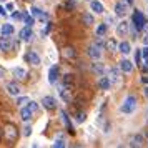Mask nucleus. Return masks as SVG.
Masks as SVG:
<instances>
[{
	"label": "nucleus",
	"instance_id": "nucleus-30",
	"mask_svg": "<svg viewBox=\"0 0 148 148\" xmlns=\"http://www.w3.org/2000/svg\"><path fill=\"white\" fill-rule=\"evenodd\" d=\"M22 18H23V22L27 23L28 27H30V25H34V18H32L28 14H23V15H22Z\"/></svg>",
	"mask_w": 148,
	"mask_h": 148
},
{
	"label": "nucleus",
	"instance_id": "nucleus-14",
	"mask_svg": "<svg viewBox=\"0 0 148 148\" xmlns=\"http://www.w3.org/2000/svg\"><path fill=\"white\" fill-rule=\"evenodd\" d=\"M120 70L123 73H130V72L133 70V63L128 60V58H123V60L120 62Z\"/></svg>",
	"mask_w": 148,
	"mask_h": 148
},
{
	"label": "nucleus",
	"instance_id": "nucleus-12",
	"mask_svg": "<svg viewBox=\"0 0 148 148\" xmlns=\"http://www.w3.org/2000/svg\"><path fill=\"white\" fill-rule=\"evenodd\" d=\"M25 60H27L30 65H40V57L35 53V52H27V53H25Z\"/></svg>",
	"mask_w": 148,
	"mask_h": 148
},
{
	"label": "nucleus",
	"instance_id": "nucleus-32",
	"mask_svg": "<svg viewBox=\"0 0 148 148\" xmlns=\"http://www.w3.org/2000/svg\"><path fill=\"white\" fill-rule=\"evenodd\" d=\"M53 147H55V148H62V147H65V140H62L60 136H58V138H57V140H55Z\"/></svg>",
	"mask_w": 148,
	"mask_h": 148
},
{
	"label": "nucleus",
	"instance_id": "nucleus-22",
	"mask_svg": "<svg viewBox=\"0 0 148 148\" xmlns=\"http://www.w3.org/2000/svg\"><path fill=\"white\" fill-rule=\"evenodd\" d=\"M82 22H83L87 27H92V25L95 23V18H93V15L92 14H83L82 15Z\"/></svg>",
	"mask_w": 148,
	"mask_h": 148
},
{
	"label": "nucleus",
	"instance_id": "nucleus-38",
	"mask_svg": "<svg viewBox=\"0 0 148 148\" xmlns=\"http://www.w3.org/2000/svg\"><path fill=\"white\" fill-rule=\"evenodd\" d=\"M143 45H148V30H145L143 34Z\"/></svg>",
	"mask_w": 148,
	"mask_h": 148
},
{
	"label": "nucleus",
	"instance_id": "nucleus-5",
	"mask_svg": "<svg viewBox=\"0 0 148 148\" xmlns=\"http://www.w3.org/2000/svg\"><path fill=\"white\" fill-rule=\"evenodd\" d=\"M14 45V38H12V35H2L0 37V50H3V52H8L10 48Z\"/></svg>",
	"mask_w": 148,
	"mask_h": 148
},
{
	"label": "nucleus",
	"instance_id": "nucleus-35",
	"mask_svg": "<svg viewBox=\"0 0 148 148\" xmlns=\"http://www.w3.org/2000/svg\"><path fill=\"white\" fill-rule=\"evenodd\" d=\"M42 14H43V12H42L40 8H37V7L32 8V15H34V17H37V18H38V17H40Z\"/></svg>",
	"mask_w": 148,
	"mask_h": 148
},
{
	"label": "nucleus",
	"instance_id": "nucleus-36",
	"mask_svg": "<svg viewBox=\"0 0 148 148\" xmlns=\"http://www.w3.org/2000/svg\"><path fill=\"white\" fill-rule=\"evenodd\" d=\"M95 45H98L100 48H105V42L101 40V38L98 37V35H97V40H95Z\"/></svg>",
	"mask_w": 148,
	"mask_h": 148
},
{
	"label": "nucleus",
	"instance_id": "nucleus-11",
	"mask_svg": "<svg viewBox=\"0 0 148 148\" xmlns=\"http://www.w3.org/2000/svg\"><path fill=\"white\" fill-rule=\"evenodd\" d=\"M62 57H63V58H67V60H72V58H75V57H77V50H75L73 47L62 48Z\"/></svg>",
	"mask_w": 148,
	"mask_h": 148
},
{
	"label": "nucleus",
	"instance_id": "nucleus-26",
	"mask_svg": "<svg viewBox=\"0 0 148 148\" xmlns=\"http://www.w3.org/2000/svg\"><path fill=\"white\" fill-rule=\"evenodd\" d=\"M60 116H62V121L65 123V127H67L68 132H73V127H72V123H70V120H68V115L65 113V112H62Z\"/></svg>",
	"mask_w": 148,
	"mask_h": 148
},
{
	"label": "nucleus",
	"instance_id": "nucleus-31",
	"mask_svg": "<svg viewBox=\"0 0 148 148\" xmlns=\"http://www.w3.org/2000/svg\"><path fill=\"white\" fill-rule=\"evenodd\" d=\"M28 101H30V100H28L27 97H22V98H18V100H17V105H18V107H25Z\"/></svg>",
	"mask_w": 148,
	"mask_h": 148
},
{
	"label": "nucleus",
	"instance_id": "nucleus-45",
	"mask_svg": "<svg viewBox=\"0 0 148 148\" xmlns=\"http://www.w3.org/2000/svg\"><path fill=\"white\" fill-rule=\"evenodd\" d=\"M3 77V68H0V78Z\"/></svg>",
	"mask_w": 148,
	"mask_h": 148
},
{
	"label": "nucleus",
	"instance_id": "nucleus-39",
	"mask_svg": "<svg viewBox=\"0 0 148 148\" xmlns=\"http://www.w3.org/2000/svg\"><path fill=\"white\" fill-rule=\"evenodd\" d=\"M141 57L145 58V57H148V45H145V48L141 50Z\"/></svg>",
	"mask_w": 148,
	"mask_h": 148
},
{
	"label": "nucleus",
	"instance_id": "nucleus-6",
	"mask_svg": "<svg viewBox=\"0 0 148 148\" xmlns=\"http://www.w3.org/2000/svg\"><path fill=\"white\" fill-rule=\"evenodd\" d=\"M130 34V22L121 20L120 23H116V35L118 37H127Z\"/></svg>",
	"mask_w": 148,
	"mask_h": 148
},
{
	"label": "nucleus",
	"instance_id": "nucleus-48",
	"mask_svg": "<svg viewBox=\"0 0 148 148\" xmlns=\"http://www.w3.org/2000/svg\"><path fill=\"white\" fill-rule=\"evenodd\" d=\"M147 2H148V0H147Z\"/></svg>",
	"mask_w": 148,
	"mask_h": 148
},
{
	"label": "nucleus",
	"instance_id": "nucleus-3",
	"mask_svg": "<svg viewBox=\"0 0 148 148\" xmlns=\"http://www.w3.org/2000/svg\"><path fill=\"white\" fill-rule=\"evenodd\" d=\"M3 135H5V140L12 143V141H15L17 138H18V130H17V127H15V125H12V123H10V125H7V127H5Z\"/></svg>",
	"mask_w": 148,
	"mask_h": 148
},
{
	"label": "nucleus",
	"instance_id": "nucleus-40",
	"mask_svg": "<svg viewBox=\"0 0 148 148\" xmlns=\"http://www.w3.org/2000/svg\"><path fill=\"white\" fill-rule=\"evenodd\" d=\"M7 14V8H3V7H0V15H5Z\"/></svg>",
	"mask_w": 148,
	"mask_h": 148
},
{
	"label": "nucleus",
	"instance_id": "nucleus-18",
	"mask_svg": "<svg viewBox=\"0 0 148 148\" xmlns=\"http://www.w3.org/2000/svg\"><path fill=\"white\" fill-rule=\"evenodd\" d=\"M14 77L18 78V80H25V78H27V70L23 67H15L14 68Z\"/></svg>",
	"mask_w": 148,
	"mask_h": 148
},
{
	"label": "nucleus",
	"instance_id": "nucleus-42",
	"mask_svg": "<svg viewBox=\"0 0 148 148\" xmlns=\"http://www.w3.org/2000/svg\"><path fill=\"white\" fill-rule=\"evenodd\" d=\"M141 80L145 82V83H148V77H143V78H141Z\"/></svg>",
	"mask_w": 148,
	"mask_h": 148
},
{
	"label": "nucleus",
	"instance_id": "nucleus-19",
	"mask_svg": "<svg viewBox=\"0 0 148 148\" xmlns=\"http://www.w3.org/2000/svg\"><path fill=\"white\" fill-rule=\"evenodd\" d=\"M7 92L10 95L17 97V95H20V87L17 83H14V82H10V83H7Z\"/></svg>",
	"mask_w": 148,
	"mask_h": 148
},
{
	"label": "nucleus",
	"instance_id": "nucleus-13",
	"mask_svg": "<svg viewBox=\"0 0 148 148\" xmlns=\"http://www.w3.org/2000/svg\"><path fill=\"white\" fill-rule=\"evenodd\" d=\"M42 105L47 108V110H53L57 107V100H55L53 97H43L42 98Z\"/></svg>",
	"mask_w": 148,
	"mask_h": 148
},
{
	"label": "nucleus",
	"instance_id": "nucleus-23",
	"mask_svg": "<svg viewBox=\"0 0 148 148\" xmlns=\"http://www.w3.org/2000/svg\"><path fill=\"white\" fill-rule=\"evenodd\" d=\"M118 50H120L123 55H128L132 52V45H130V42H121L120 45H118Z\"/></svg>",
	"mask_w": 148,
	"mask_h": 148
},
{
	"label": "nucleus",
	"instance_id": "nucleus-7",
	"mask_svg": "<svg viewBox=\"0 0 148 148\" xmlns=\"http://www.w3.org/2000/svg\"><path fill=\"white\" fill-rule=\"evenodd\" d=\"M101 50H103V48H100L98 45L92 43V45H90V47L87 48V55L90 57V58H93V60H100V57H101Z\"/></svg>",
	"mask_w": 148,
	"mask_h": 148
},
{
	"label": "nucleus",
	"instance_id": "nucleus-29",
	"mask_svg": "<svg viewBox=\"0 0 148 148\" xmlns=\"http://www.w3.org/2000/svg\"><path fill=\"white\" fill-rule=\"evenodd\" d=\"M73 118H75V121L80 125V123H83V121L87 120V113H85V112H78V113H75Z\"/></svg>",
	"mask_w": 148,
	"mask_h": 148
},
{
	"label": "nucleus",
	"instance_id": "nucleus-44",
	"mask_svg": "<svg viewBox=\"0 0 148 148\" xmlns=\"http://www.w3.org/2000/svg\"><path fill=\"white\" fill-rule=\"evenodd\" d=\"M127 3L128 5H133V0H127Z\"/></svg>",
	"mask_w": 148,
	"mask_h": 148
},
{
	"label": "nucleus",
	"instance_id": "nucleus-4",
	"mask_svg": "<svg viewBox=\"0 0 148 148\" xmlns=\"http://www.w3.org/2000/svg\"><path fill=\"white\" fill-rule=\"evenodd\" d=\"M128 14V3L123 2V0H118L115 3V15L116 17H125Z\"/></svg>",
	"mask_w": 148,
	"mask_h": 148
},
{
	"label": "nucleus",
	"instance_id": "nucleus-16",
	"mask_svg": "<svg viewBox=\"0 0 148 148\" xmlns=\"http://www.w3.org/2000/svg\"><path fill=\"white\" fill-rule=\"evenodd\" d=\"M128 145L130 147H141L143 145V136L141 135H132L130 140H128Z\"/></svg>",
	"mask_w": 148,
	"mask_h": 148
},
{
	"label": "nucleus",
	"instance_id": "nucleus-27",
	"mask_svg": "<svg viewBox=\"0 0 148 148\" xmlns=\"http://www.w3.org/2000/svg\"><path fill=\"white\" fill-rule=\"evenodd\" d=\"M63 87H67L68 90L73 87V75H65L63 77Z\"/></svg>",
	"mask_w": 148,
	"mask_h": 148
},
{
	"label": "nucleus",
	"instance_id": "nucleus-15",
	"mask_svg": "<svg viewBox=\"0 0 148 148\" xmlns=\"http://www.w3.org/2000/svg\"><path fill=\"white\" fill-rule=\"evenodd\" d=\"M32 37H34V32H32V28L28 27H25V28H22V32H20V38L23 42H30L32 40Z\"/></svg>",
	"mask_w": 148,
	"mask_h": 148
},
{
	"label": "nucleus",
	"instance_id": "nucleus-10",
	"mask_svg": "<svg viewBox=\"0 0 148 148\" xmlns=\"http://www.w3.org/2000/svg\"><path fill=\"white\" fill-rule=\"evenodd\" d=\"M120 73H121V70H120V68H116V67H112L110 70H108V77H110L112 83L120 82Z\"/></svg>",
	"mask_w": 148,
	"mask_h": 148
},
{
	"label": "nucleus",
	"instance_id": "nucleus-37",
	"mask_svg": "<svg viewBox=\"0 0 148 148\" xmlns=\"http://www.w3.org/2000/svg\"><path fill=\"white\" fill-rule=\"evenodd\" d=\"M30 133H32V128H30V127L23 128V135H25V136H30Z\"/></svg>",
	"mask_w": 148,
	"mask_h": 148
},
{
	"label": "nucleus",
	"instance_id": "nucleus-2",
	"mask_svg": "<svg viewBox=\"0 0 148 148\" xmlns=\"http://www.w3.org/2000/svg\"><path fill=\"white\" fill-rule=\"evenodd\" d=\"M132 23H133L135 30H138V32L145 30V28H147V25H148L147 17L141 14L140 10H135V12H133V15H132Z\"/></svg>",
	"mask_w": 148,
	"mask_h": 148
},
{
	"label": "nucleus",
	"instance_id": "nucleus-9",
	"mask_svg": "<svg viewBox=\"0 0 148 148\" xmlns=\"http://www.w3.org/2000/svg\"><path fill=\"white\" fill-rule=\"evenodd\" d=\"M98 87H100V90H110V87H112V80H110V77H107V75H100V78H98Z\"/></svg>",
	"mask_w": 148,
	"mask_h": 148
},
{
	"label": "nucleus",
	"instance_id": "nucleus-25",
	"mask_svg": "<svg viewBox=\"0 0 148 148\" xmlns=\"http://www.w3.org/2000/svg\"><path fill=\"white\" fill-rule=\"evenodd\" d=\"M105 48H107L108 52H116V48H118V45H116V40H113V38L107 40V42H105Z\"/></svg>",
	"mask_w": 148,
	"mask_h": 148
},
{
	"label": "nucleus",
	"instance_id": "nucleus-17",
	"mask_svg": "<svg viewBox=\"0 0 148 148\" xmlns=\"http://www.w3.org/2000/svg\"><path fill=\"white\" fill-rule=\"evenodd\" d=\"M92 72H95L97 75H105L107 68H105V65L101 62H95L93 65H92Z\"/></svg>",
	"mask_w": 148,
	"mask_h": 148
},
{
	"label": "nucleus",
	"instance_id": "nucleus-24",
	"mask_svg": "<svg viewBox=\"0 0 148 148\" xmlns=\"http://www.w3.org/2000/svg\"><path fill=\"white\" fill-rule=\"evenodd\" d=\"M15 32V28L12 23H3L2 25V35H14Z\"/></svg>",
	"mask_w": 148,
	"mask_h": 148
},
{
	"label": "nucleus",
	"instance_id": "nucleus-28",
	"mask_svg": "<svg viewBox=\"0 0 148 148\" xmlns=\"http://www.w3.org/2000/svg\"><path fill=\"white\" fill-rule=\"evenodd\" d=\"M107 30H108V23H100L97 27V35L98 37H103V35L107 34Z\"/></svg>",
	"mask_w": 148,
	"mask_h": 148
},
{
	"label": "nucleus",
	"instance_id": "nucleus-46",
	"mask_svg": "<svg viewBox=\"0 0 148 148\" xmlns=\"http://www.w3.org/2000/svg\"><path fill=\"white\" fill-rule=\"evenodd\" d=\"M145 95L148 97V87H145Z\"/></svg>",
	"mask_w": 148,
	"mask_h": 148
},
{
	"label": "nucleus",
	"instance_id": "nucleus-21",
	"mask_svg": "<svg viewBox=\"0 0 148 148\" xmlns=\"http://www.w3.org/2000/svg\"><path fill=\"white\" fill-rule=\"evenodd\" d=\"M90 8L93 10L95 14H103V12H105V7L101 5L100 2H97V0H92V2H90Z\"/></svg>",
	"mask_w": 148,
	"mask_h": 148
},
{
	"label": "nucleus",
	"instance_id": "nucleus-20",
	"mask_svg": "<svg viewBox=\"0 0 148 148\" xmlns=\"http://www.w3.org/2000/svg\"><path fill=\"white\" fill-rule=\"evenodd\" d=\"M32 115H34V112L30 110V108L25 105V107H22V110H20V116H22V120L23 121H28L30 118H32Z\"/></svg>",
	"mask_w": 148,
	"mask_h": 148
},
{
	"label": "nucleus",
	"instance_id": "nucleus-41",
	"mask_svg": "<svg viewBox=\"0 0 148 148\" xmlns=\"http://www.w3.org/2000/svg\"><path fill=\"white\" fill-rule=\"evenodd\" d=\"M7 10L12 12V10H14V3H7Z\"/></svg>",
	"mask_w": 148,
	"mask_h": 148
},
{
	"label": "nucleus",
	"instance_id": "nucleus-8",
	"mask_svg": "<svg viewBox=\"0 0 148 148\" xmlns=\"http://www.w3.org/2000/svg\"><path fill=\"white\" fill-rule=\"evenodd\" d=\"M58 75H60L58 67H57V65H52V67H50V70H48V82H50V83H57V80H58Z\"/></svg>",
	"mask_w": 148,
	"mask_h": 148
},
{
	"label": "nucleus",
	"instance_id": "nucleus-34",
	"mask_svg": "<svg viewBox=\"0 0 148 148\" xmlns=\"http://www.w3.org/2000/svg\"><path fill=\"white\" fill-rule=\"evenodd\" d=\"M135 62H136V65L141 63V50H136V53H135Z\"/></svg>",
	"mask_w": 148,
	"mask_h": 148
},
{
	"label": "nucleus",
	"instance_id": "nucleus-33",
	"mask_svg": "<svg viewBox=\"0 0 148 148\" xmlns=\"http://www.w3.org/2000/svg\"><path fill=\"white\" fill-rule=\"evenodd\" d=\"M27 107L30 108L32 112H37V110H38V103H37V101H28V103H27Z\"/></svg>",
	"mask_w": 148,
	"mask_h": 148
},
{
	"label": "nucleus",
	"instance_id": "nucleus-43",
	"mask_svg": "<svg viewBox=\"0 0 148 148\" xmlns=\"http://www.w3.org/2000/svg\"><path fill=\"white\" fill-rule=\"evenodd\" d=\"M145 67H148V57H145Z\"/></svg>",
	"mask_w": 148,
	"mask_h": 148
},
{
	"label": "nucleus",
	"instance_id": "nucleus-1",
	"mask_svg": "<svg viewBox=\"0 0 148 148\" xmlns=\"http://www.w3.org/2000/svg\"><path fill=\"white\" fill-rule=\"evenodd\" d=\"M136 105H138L136 97H135V95H127L125 100H123V103L120 105V112L125 113V115H132L135 110H136Z\"/></svg>",
	"mask_w": 148,
	"mask_h": 148
},
{
	"label": "nucleus",
	"instance_id": "nucleus-47",
	"mask_svg": "<svg viewBox=\"0 0 148 148\" xmlns=\"http://www.w3.org/2000/svg\"><path fill=\"white\" fill-rule=\"evenodd\" d=\"M70 2H73V0H70Z\"/></svg>",
	"mask_w": 148,
	"mask_h": 148
}]
</instances>
